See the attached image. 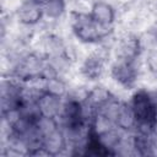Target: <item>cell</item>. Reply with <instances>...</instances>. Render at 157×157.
<instances>
[{
    "instance_id": "obj_3",
    "label": "cell",
    "mask_w": 157,
    "mask_h": 157,
    "mask_svg": "<svg viewBox=\"0 0 157 157\" xmlns=\"http://www.w3.org/2000/svg\"><path fill=\"white\" fill-rule=\"evenodd\" d=\"M20 17H21V21L25 23H34L40 17V9L34 4L23 5L21 7Z\"/></svg>"
},
{
    "instance_id": "obj_2",
    "label": "cell",
    "mask_w": 157,
    "mask_h": 157,
    "mask_svg": "<svg viewBox=\"0 0 157 157\" xmlns=\"http://www.w3.org/2000/svg\"><path fill=\"white\" fill-rule=\"evenodd\" d=\"M92 18L98 22L102 26H107L109 23H112L113 18H114V12L112 10V7L107 4L99 2L93 6V12H92Z\"/></svg>"
},
{
    "instance_id": "obj_1",
    "label": "cell",
    "mask_w": 157,
    "mask_h": 157,
    "mask_svg": "<svg viewBox=\"0 0 157 157\" xmlns=\"http://www.w3.org/2000/svg\"><path fill=\"white\" fill-rule=\"evenodd\" d=\"M131 109H132L135 120L140 121L141 124H148L153 121L156 117L155 105L151 102L150 97L144 92H139L135 94Z\"/></svg>"
}]
</instances>
